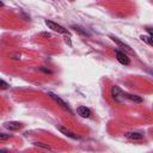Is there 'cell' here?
<instances>
[{
	"label": "cell",
	"instance_id": "obj_15",
	"mask_svg": "<svg viewBox=\"0 0 153 153\" xmlns=\"http://www.w3.org/2000/svg\"><path fill=\"white\" fill-rule=\"evenodd\" d=\"M10 137H12V135H11V134L0 133V140H7V139H10Z\"/></svg>",
	"mask_w": 153,
	"mask_h": 153
},
{
	"label": "cell",
	"instance_id": "obj_2",
	"mask_svg": "<svg viewBox=\"0 0 153 153\" xmlns=\"http://www.w3.org/2000/svg\"><path fill=\"white\" fill-rule=\"evenodd\" d=\"M111 94H112V98L118 103H122V102H124V99H127L126 98V92H123L118 86H114L112 87Z\"/></svg>",
	"mask_w": 153,
	"mask_h": 153
},
{
	"label": "cell",
	"instance_id": "obj_11",
	"mask_svg": "<svg viewBox=\"0 0 153 153\" xmlns=\"http://www.w3.org/2000/svg\"><path fill=\"white\" fill-rule=\"evenodd\" d=\"M72 27H73V29H74L75 31H78L79 33H81V35H84V36H90V33H88V32H87L86 30H84V29H82L81 26H78V25H73Z\"/></svg>",
	"mask_w": 153,
	"mask_h": 153
},
{
	"label": "cell",
	"instance_id": "obj_18",
	"mask_svg": "<svg viewBox=\"0 0 153 153\" xmlns=\"http://www.w3.org/2000/svg\"><path fill=\"white\" fill-rule=\"evenodd\" d=\"M1 6H4V4H2V1H0V7H1Z\"/></svg>",
	"mask_w": 153,
	"mask_h": 153
},
{
	"label": "cell",
	"instance_id": "obj_14",
	"mask_svg": "<svg viewBox=\"0 0 153 153\" xmlns=\"http://www.w3.org/2000/svg\"><path fill=\"white\" fill-rule=\"evenodd\" d=\"M35 146H38V147H42V148H45V149H50L49 145H44L42 142H35Z\"/></svg>",
	"mask_w": 153,
	"mask_h": 153
},
{
	"label": "cell",
	"instance_id": "obj_9",
	"mask_svg": "<svg viewBox=\"0 0 153 153\" xmlns=\"http://www.w3.org/2000/svg\"><path fill=\"white\" fill-rule=\"evenodd\" d=\"M126 98L134 102V103H142V98L140 96H136V94H129V93H126Z\"/></svg>",
	"mask_w": 153,
	"mask_h": 153
},
{
	"label": "cell",
	"instance_id": "obj_12",
	"mask_svg": "<svg viewBox=\"0 0 153 153\" xmlns=\"http://www.w3.org/2000/svg\"><path fill=\"white\" fill-rule=\"evenodd\" d=\"M140 38H141L143 42H146L147 44H149V45H152V44H153V39H152V36H149V35H148V36H147V35H142Z\"/></svg>",
	"mask_w": 153,
	"mask_h": 153
},
{
	"label": "cell",
	"instance_id": "obj_17",
	"mask_svg": "<svg viewBox=\"0 0 153 153\" xmlns=\"http://www.w3.org/2000/svg\"><path fill=\"white\" fill-rule=\"evenodd\" d=\"M41 36H43V37H50V33H45V32H43V33H41Z\"/></svg>",
	"mask_w": 153,
	"mask_h": 153
},
{
	"label": "cell",
	"instance_id": "obj_10",
	"mask_svg": "<svg viewBox=\"0 0 153 153\" xmlns=\"http://www.w3.org/2000/svg\"><path fill=\"white\" fill-rule=\"evenodd\" d=\"M126 135H127V137H129V139H133V140H141V139L143 137V135H142L141 133H136V131L127 133Z\"/></svg>",
	"mask_w": 153,
	"mask_h": 153
},
{
	"label": "cell",
	"instance_id": "obj_5",
	"mask_svg": "<svg viewBox=\"0 0 153 153\" xmlns=\"http://www.w3.org/2000/svg\"><path fill=\"white\" fill-rule=\"evenodd\" d=\"M4 127L8 130H18V129L23 128V124L20 122H17V121H10V122H5Z\"/></svg>",
	"mask_w": 153,
	"mask_h": 153
},
{
	"label": "cell",
	"instance_id": "obj_1",
	"mask_svg": "<svg viewBox=\"0 0 153 153\" xmlns=\"http://www.w3.org/2000/svg\"><path fill=\"white\" fill-rule=\"evenodd\" d=\"M45 23V25L49 27V29H51L53 31H55V32H59V33H63V35H71L69 33V31L67 30V29H65L63 26H61V25H59L57 23H55V22H51V20H45L44 22Z\"/></svg>",
	"mask_w": 153,
	"mask_h": 153
},
{
	"label": "cell",
	"instance_id": "obj_3",
	"mask_svg": "<svg viewBox=\"0 0 153 153\" xmlns=\"http://www.w3.org/2000/svg\"><path fill=\"white\" fill-rule=\"evenodd\" d=\"M115 54H116V57H117L118 62H121L122 65H126V66H128V65L130 63V60H129L128 55H127L124 51H121V50L116 49V50H115Z\"/></svg>",
	"mask_w": 153,
	"mask_h": 153
},
{
	"label": "cell",
	"instance_id": "obj_6",
	"mask_svg": "<svg viewBox=\"0 0 153 153\" xmlns=\"http://www.w3.org/2000/svg\"><path fill=\"white\" fill-rule=\"evenodd\" d=\"M76 112H78L79 116H81L84 118H88L91 116V110L88 108H86V106H82V105L81 106H78Z\"/></svg>",
	"mask_w": 153,
	"mask_h": 153
},
{
	"label": "cell",
	"instance_id": "obj_4",
	"mask_svg": "<svg viewBox=\"0 0 153 153\" xmlns=\"http://www.w3.org/2000/svg\"><path fill=\"white\" fill-rule=\"evenodd\" d=\"M48 94H49V96H50V97H51V98H53V99H54V100H55V102H56L61 108H63L65 110H67V111H69V112H71V109H69L68 104H67L62 98H60L57 94H55V93H53V92H49Z\"/></svg>",
	"mask_w": 153,
	"mask_h": 153
},
{
	"label": "cell",
	"instance_id": "obj_16",
	"mask_svg": "<svg viewBox=\"0 0 153 153\" xmlns=\"http://www.w3.org/2000/svg\"><path fill=\"white\" fill-rule=\"evenodd\" d=\"M41 71H42V72H44V73H48V74H50V73H51L49 69H45V68H41Z\"/></svg>",
	"mask_w": 153,
	"mask_h": 153
},
{
	"label": "cell",
	"instance_id": "obj_13",
	"mask_svg": "<svg viewBox=\"0 0 153 153\" xmlns=\"http://www.w3.org/2000/svg\"><path fill=\"white\" fill-rule=\"evenodd\" d=\"M8 84L5 81V80H2V79H0V88H2V90H7L8 88Z\"/></svg>",
	"mask_w": 153,
	"mask_h": 153
},
{
	"label": "cell",
	"instance_id": "obj_7",
	"mask_svg": "<svg viewBox=\"0 0 153 153\" xmlns=\"http://www.w3.org/2000/svg\"><path fill=\"white\" fill-rule=\"evenodd\" d=\"M57 129L62 133V134H65L66 136H68V137H71V139H74V140H76V139H79V136L76 135V134H74L73 131H71L69 129H67V128H65V127H61V126H57Z\"/></svg>",
	"mask_w": 153,
	"mask_h": 153
},
{
	"label": "cell",
	"instance_id": "obj_8",
	"mask_svg": "<svg viewBox=\"0 0 153 153\" xmlns=\"http://www.w3.org/2000/svg\"><path fill=\"white\" fill-rule=\"evenodd\" d=\"M110 38H111V39H112V41H114L115 43H117V44H118V45H120L121 48H123L124 50H127V51H129V53H131V48H130V47H129L128 44H126V43H123L122 41H120V39H118L117 37H115V36H110Z\"/></svg>",
	"mask_w": 153,
	"mask_h": 153
}]
</instances>
